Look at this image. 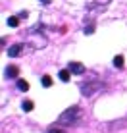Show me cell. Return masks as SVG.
Segmentation results:
<instances>
[{"label":"cell","mask_w":127,"mask_h":133,"mask_svg":"<svg viewBox=\"0 0 127 133\" xmlns=\"http://www.w3.org/2000/svg\"><path fill=\"white\" fill-rule=\"evenodd\" d=\"M58 77H60L64 83H67V81H69V77H71V71H69V70H62L60 73H58Z\"/></svg>","instance_id":"52a82bcc"},{"label":"cell","mask_w":127,"mask_h":133,"mask_svg":"<svg viewBox=\"0 0 127 133\" xmlns=\"http://www.w3.org/2000/svg\"><path fill=\"white\" fill-rule=\"evenodd\" d=\"M46 133H66V131H64V129H60V127H56V125H54V127H50V129H48Z\"/></svg>","instance_id":"4fadbf2b"},{"label":"cell","mask_w":127,"mask_h":133,"mask_svg":"<svg viewBox=\"0 0 127 133\" xmlns=\"http://www.w3.org/2000/svg\"><path fill=\"white\" fill-rule=\"evenodd\" d=\"M40 2H43V4H50V0H40Z\"/></svg>","instance_id":"5bb4252c"},{"label":"cell","mask_w":127,"mask_h":133,"mask_svg":"<svg viewBox=\"0 0 127 133\" xmlns=\"http://www.w3.org/2000/svg\"><path fill=\"white\" fill-rule=\"evenodd\" d=\"M67 70L71 73H75V75H81V73H85V66L81 62H69L67 64Z\"/></svg>","instance_id":"3957f363"},{"label":"cell","mask_w":127,"mask_h":133,"mask_svg":"<svg viewBox=\"0 0 127 133\" xmlns=\"http://www.w3.org/2000/svg\"><path fill=\"white\" fill-rule=\"evenodd\" d=\"M40 83H43V87H52V77L50 75H43L40 77Z\"/></svg>","instance_id":"ba28073f"},{"label":"cell","mask_w":127,"mask_h":133,"mask_svg":"<svg viewBox=\"0 0 127 133\" xmlns=\"http://www.w3.org/2000/svg\"><path fill=\"white\" fill-rule=\"evenodd\" d=\"M83 33H85V35H90V33H94V23H89V25L83 29Z\"/></svg>","instance_id":"7c38bea8"},{"label":"cell","mask_w":127,"mask_h":133,"mask_svg":"<svg viewBox=\"0 0 127 133\" xmlns=\"http://www.w3.org/2000/svg\"><path fill=\"white\" fill-rule=\"evenodd\" d=\"M17 89H19L21 93H25V91L29 89V83H27L25 79H19V81H17Z\"/></svg>","instance_id":"9c48e42d"},{"label":"cell","mask_w":127,"mask_h":133,"mask_svg":"<svg viewBox=\"0 0 127 133\" xmlns=\"http://www.w3.org/2000/svg\"><path fill=\"white\" fill-rule=\"evenodd\" d=\"M33 108H35L33 100H23V102H21V110H23V112H31Z\"/></svg>","instance_id":"8992f818"},{"label":"cell","mask_w":127,"mask_h":133,"mask_svg":"<svg viewBox=\"0 0 127 133\" xmlns=\"http://www.w3.org/2000/svg\"><path fill=\"white\" fill-rule=\"evenodd\" d=\"M21 50H23V44H12V46L8 48V56L16 58V56H19V54H21Z\"/></svg>","instance_id":"277c9868"},{"label":"cell","mask_w":127,"mask_h":133,"mask_svg":"<svg viewBox=\"0 0 127 133\" xmlns=\"http://www.w3.org/2000/svg\"><path fill=\"white\" fill-rule=\"evenodd\" d=\"M17 73H19V70H17L16 66H8V68H6V77H8V79H12V77H16Z\"/></svg>","instance_id":"5b68a950"},{"label":"cell","mask_w":127,"mask_h":133,"mask_svg":"<svg viewBox=\"0 0 127 133\" xmlns=\"http://www.w3.org/2000/svg\"><path fill=\"white\" fill-rule=\"evenodd\" d=\"M19 19H21V17H16V16L8 17V25H10V27H17V25H19Z\"/></svg>","instance_id":"30bf717a"},{"label":"cell","mask_w":127,"mask_h":133,"mask_svg":"<svg viewBox=\"0 0 127 133\" xmlns=\"http://www.w3.org/2000/svg\"><path fill=\"white\" fill-rule=\"evenodd\" d=\"M81 116H83L81 108L79 106H71V108L64 110V112L60 114V118H58V125H75V123L81 120Z\"/></svg>","instance_id":"6da1fadb"},{"label":"cell","mask_w":127,"mask_h":133,"mask_svg":"<svg viewBox=\"0 0 127 133\" xmlns=\"http://www.w3.org/2000/svg\"><path fill=\"white\" fill-rule=\"evenodd\" d=\"M114 66L116 68H123V56H116L114 58Z\"/></svg>","instance_id":"8fae6325"},{"label":"cell","mask_w":127,"mask_h":133,"mask_svg":"<svg viewBox=\"0 0 127 133\" xmlns=\"http://www.w3.org/2000/svg\"><path fill=\"white\" fill-rule=\"evenodd\" d=\"M100 87H102V83H93V81H90V83H81L79 89H81V95H83V97H93Z\"/></svg>","instance_id":"7a4b0ae2"}]
</instances>
